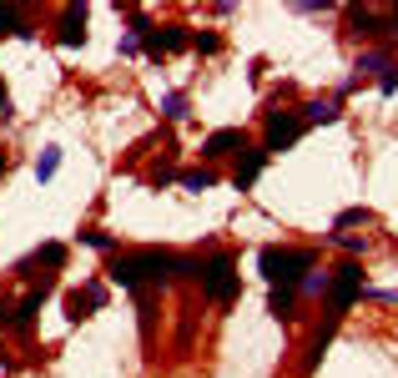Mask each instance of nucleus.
<instances>
[{"label": "nucleus", "mask_w": 398, "mask_h": 378, "mask_svg": "<svg viewBox=\"0 0 398 378\" xmlns=\"http://www.w3.org/2000/svg\"><path fill=\"white\" fill-rule=\"evenodd\" d=\"M106 273L117 288H166L177 273H192V262L166 247H136V252H117Z\"/></svg>", "instance_id": "f257e3e1"}, {"label": "nucleus", "mask_w": 398, "mask_h": 378, "mask_svg": "<svg viewBox=\"0 0 398 378\" xmlns=\"http://www.w3.org/2000/svg\"><path fill=\"white\" fill-rule=\"evenodd\" d=\"M257 267H262V278H267L272 288H293V293H298V283L318 267V257H313L308 247H262V252H257Z\"/></svg>", "instance_id": "f03ea898"}, {"label": "nucleus", "mask_w": 398, "mask_h": 378, "mask_svg": "<svg viewBox=\"0 0 398 378\" xmlns=\"http://www.w3.org/2000/svg\"><path fill=\"white\" fill-rule=\"evenodd\" d=\"M192 278H197V288H202L212 303H232V298L242 293V278H237V262H232V252L197 257V262H192Z\"/></svg>", "instance_id": "7ed1b4c3"}, {"label": "nucleus", "mask_w": 398, "mask_h": 378, "mask_svg": "<svg viewBox=\"0 0 398 378\" xmlns=\"http://www.w3.org/2000/svg\"><path fill=\"white\" fill-rule=\"evenodd\" d=\"M358 293H368L363 267L358 262H338L328 273V323H343V313L358 303Z\"/></svg>", "instance_id": "20e7f679"}, {"label": "nucleus", "mask_w": 398, "mask_h": 378, "mask_svg": "<svg viewBox=\"0 0 398 378\" xmlns=\"http://www.w3.org/2000/svg\"><path fill=\"white\" fill-rule=\"evenodd\" d=\"M308 126H303V117L298 112H267V131H262V151L272 156V151H288L298 136H303Z\"/></svg>", "instance_id": "39448f33"}, {"label": "nucleus", "mask_w": 398, "mask_h": 378, "mask_svg": "<svg viewBox=\"0 0 398 378\" xmlns=\"http://www.w3.org/2000/svg\"><path fill=\"white\" fill-rule=\"evenodd\" d=\"M187 45H192V31H187V26H177V21H172V26H151V31L141 36V50H146L151 61L177 56V50H187Z\"/></svg>", "instance_id": "423d86ee"}, {"label": "nucleus", "mask_w": 398, "mask_h": 378, "mask_svg": "<svg viewBox=\"0 0 398 378\" xmlns=\"http://www.w3.org/2000/svg\"><path fill=\"white\" fill-rule=\"evenodd\" d=\"M101 303H106V288H101V283L71 288V293H66V318H71V323H81V318H91Z\"/></svg>", "instance_id": "0eeeda50"}, {"label": "nucleus", "mask_w": 398, "mask_h": 378, "mask_svg": "<svg viewBox=\"0 0 398 378\" xmlns=\"http://www.w3.org/2000/svg\"><path fill=\"white\" fill-rule=\"evenodd\" d=\"M262 167H267V151H262V146H242V151H237V167H232V187L247 192V187L262 177Z\"/></svg>", "instance_id": "6e6552de"}, {"label": "nucleus", "mask_w": 398, "mask_h": 378, "mask_svg": "<svg viewBox=\"0 0 398 378\" xmlns=\"http://www.w3.org/2000/svg\"><path fill=\"white\" fill-rule=\"evenodd\" d=\"M50 288H55V283H50V278H45V283H41V288H31V293H26V298H21V308H16V313H11V318H6V323H11V328H16V333H26V328H31V323H36V313H41V303H45V298H50Z\"/></svg>", "instance_id": "1a4fd4ad"}, {"label": "nucleus", "mask_w": 398, "mask_h": 378, "mask_svg": "<svg viewBox=\"0 0 398 378\" xmlns=\"http://www.w3.org/2000/svg\"><path fill=\"white\" fill-rule=\"evenodd\" d=\"M242 146H247V136H242L237 126H222V131H212V136L202 141V156L217 161V156H232V151H242Z\"/></svg>", "instance_id": "9d476101"}, {"label": "nucleus", "mask_w": 398, "mask_h": 378, "mask_svg": "<svg viewBox=\"0 0 398 378\" xmlns=\"http://www.w3.org/2000/svg\"><path fill=\"white\" fill-rule=\"evenodd\" d=\"M55 40H61V45H81V40H86V6H66V11H61Z\"/></svg>", "instance_id": "9b49d317"}, {"label": "nucleus", "mask_w": 398, "mask_h": 378, "mask_svg": "<svg viewBox=\"0 0 398 378\" xmlns=\"http://www.w3.org/2000/svg\"><path fill=\"white\" fill-rule=\"evenodd\" d=\"M0 36H36L21 6H0Z\"/></svg>", "instance_id": "f8f14e48"}, {"label": "nucleus", "mask_w": 398, "mask_h": 378, "mask_svg": "<svg viewBox=\"0 0 398 378\" xmlns=\"http://www.w3.org/2000/svg\"><path fill=\"white\" fill-rule=\"evenodd\" d=\"M298 117H303V126H328V122H338V106L333 101H308Z\"/></svg>", "instance_id": "ddd939ff"}, {"label": "nucleus", "mask_w": 398, "mask_h": 378, "mask_svg": "<svg viewBox=\"0 0 398 378\" xmlns=\"http://www.w3.org/2000/svg\"><path fill=\"white\" fill-rule=\"evenodd\" d=\"M293 303H298L293 288H272V293H267V313H272L277 323H288V318H293Z\"/></svg>", "instance_id": "4468645a"}, {"label": "nucleus", "mask_w": 398, "mask_h": 378, "mask_svg": "<svg viewBox=\"0 0 398 378\" xmlns=\"http://www.w3.org/2000/svg\"><path fill=\"white\" fill-rule=\"evenodd\" d=\"M66 267V242H45V247H36V257H26L21 267Z\"/></svg>", "instance_id": "2eb2a0df"}, {"label": "nucleus", "mask_w": 398, "mask_h": 378, "mask_svg": "<svg viewBox=\"0 0 398 378\" xmlns=\"http://www.w3.org/2000/svg\"><path fill=\"white\" fill-rule=\"evenodd\" d=\"M177 182H182L187 192H207V187H217V172H212V167H187Z\"/></svg>", "instance_id": "dca6fc26"}, {"label": "nucleus", "mask_w": 398, "mask_h": 378, "mask_svg": "<svg viewBox=\"0 0 398 378\" xmlns=\"http://www.w3.org/2000/svg\"><path fill=\"white\" fill-rule=\"evenodd\" d=\"M348 16H353V26H358V31H363V36H383V31H388V26H383V16H378V11H363V6H353V11H348Z\"/></svg>", "instance_id": "f3484780"}, {"label": "nucleus", "mask_w": 398, "mask_h": 378, "mask_svg": "<svg viewBox=\"0 0 398 378\" xmlns=\"http://www.w3.org/2000/svg\"><path fill=\"white\" fill-rule=\"evenodd\" d=\"M358 222H363V227L373 222V212H368V207H348V212H338V222H333V232H343V227H358Z\"/></svg>", "instance_id": "a211bd4d"}, {"label": "nucleus", "mask_w": 398, "mask_h": 378, "mask_svg": "<svg viewBox=\"0 0 398 378\" xmlns=\"http://www.w3.org/2000/svg\"><path fill=\"white\" fill-rule=\"evenodd\" d=\"M55 167H61V146H45V151H41V161H36V177H41V182H50V177H55Z\"/></svg>", "instance_id": "6ab92c4d"}, {"label": "nucleus", "mask_w": 398, "mask_h": 378, "mask_svg": "<svg viewBox=\"0 0 398 378\" xmlns=\"http://www.w3.org/2000/svg\"><path fill=\"white\" fill-rule=\"evenodd\" d=\"M161 117H166V122H182V117H187V96H182V91L166 96V101H161Z\"/></svg>", "instance_id": "aec40b11"}, {"label": "nucleus", "mask_w": 398, "mask_h": 378, "mask_svg": "<svg viewBox=\"0 0 398 378\" xmlns=\"http://www.w3.org/2000/svg\"><path fill=\"white\" fill-rule=\"evenodd\" d=\"M393 61L388 56H378V50H363V56H358V71H373V76H383Z\"/></svg>", "instance_id": "412c9836"}, {"label": "nucleus", "mask_w": 398, "mask_h": 378, "mask_svg": "<svg viewBox=\"0 0 398 378\" xmlns=\"http://www.w3.org/2000/svg\"><path fill=\"white\" fill-rule=\"evenodd\" d=\"M192 45L202 50V56H217V50H222V36H212V31H202V36H192Z\"/></svg>", "instance_id": "4be33fe9"}, {"label": "nucleus", "mask_w": 398, "mask_h": 378, "mask_svg": "<svg viewBox=\"0 0 398 378\" xmlns=\"http://www.w3.org/2000/svg\"><path fill=\"white\" fill-rule=\"evenodd\" d=\"M81 242L96 247V252H111V232H96V227H91V232H81Z\"/></svg>", "instance_id": "5701e85b"}, {"label": "nucleus", "mask_w": 398, "mask_h": 378, "mask_svg": "<svg viewBox=\"0 0 398 378\" xmlns=\"http://www.w3.org/2000/svg\"><path fill=\"white\" fill-rule=\"evenodd\" d=\"M378 91H383V96H393V91H398V61H393V66L378 76Z\"/></svg>", "instance_id": "b1692460"}, {"label": "nucleus", "mask_w": 398, "mask_h": 378, "mask_svg": "<svg viewBox=\"0 0 398 378\" xmlns=\"http://www.w3.org/2000/svg\"><path fill=\"white\" fill-rule=\"evenodd\" d=\"M333 242L348 247V252H363V247H368V237H348V232H333Z\"/></svg>", "instance_id": "393cba45"}, {"label": "nucleus", "mask_w": 398, "mask_h": 378, "mask_svg": "<svg viewBox=\"0 0 398 378\" xmlns=\"http://www.w3.org/2000/svg\"><path fill=\"white\" fill-rule=\"evenodd\" d=\"M122 56H141V36H131V31L122 36Z\"/></svg>", "instance_id": "a878e982"}, {"label": "nucleus", "mask_w": 398, "mask_h": 378, "mask_svg": "<svg viewBox=\"0 0 398 378\" xmlns=\"http://www.w3.org/2000/svg\"><path fill=\"white\" fill-rule=\"evenodd\" d=\"M0 117H11V96H6V86H0Z\"/></svg>", "instance_id": "bb28decb"}, {"label": "nucleus", "mask_w": 398, "mask_h": 378, "mask_svg": "<svg viewBox=\"0 0 398 378\" xmlns=\"http://www.w3.org/2000/svg\"><path fill=\"white\" fill-rule=\"evenodd\" d=\"M6 172H11V156H6V151H0V177H6Z\"/></svg>", "instance_id": "cd10ccee"}]
</instances>
